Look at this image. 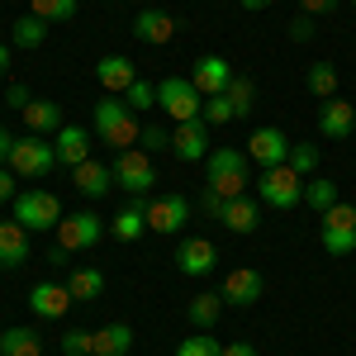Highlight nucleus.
Returning <instances> with one entry per match:
<instances>
[{"mask_svg":"<svg viewBox=\"0 0 356 356\" xmlns=\"http://www.w3.org/2000/svg\"><path fill=\"white\" fill-rule=\"evenodd\" d=\"M90 124H95L100 143H110V147H119V152L138 147V138H143V124L134 119V110H129V105H119L114 95L95 100V110H90Z\"/></svg>","mask_w":356,"mask_h":356,"instance_id":"nucleus-1","label":"nucleus"},{"mask_svg":"<svg viewBox=\"0 0 356 356\" xmlns=\"http://www.w3.org/2000/svg\"><path fill=\"white\" fill-rule=\"evenodd\" d=\"M209 191H219L223 200H243L247 195V157L238 147H214L209 152Z\"/></svg>","mask_w":356,"mask_h":356,"instance_id":"nucleus-2","label":"nucleus"},{"mask_svg":"<svg viewBox=\"0 0 356 356\" xmlns=\"http://www.w3.org/2000/svg\"><path fill=\"white\" fill-rule=\"evenodd\" d=\"M257 195H261V204H271V209H295L304 200V176L295 166H266L261 176H257Z\"/></svg>","mask_w":356,"mask_h":356,"instance_id":"nucleus-3","label":"nucleus"},{"mask_svg":"<svg viewBox=\"0 0 356 356\" xmlns=\"http://www.w3.org/2000/svg\"><path fill=\"white\" fill-rule=\"evenodd\" d=\"M5 166H10L15 176H24V181H43V176H48V171L57 166V147H53V138H38V134L19 138Z\"/></svg>","mask_w":356,"mask_h":356,"instance_id":"nucleus-4","label":"nucleus"},{"mask_svg":"<svg viewBox=\"0 0 356 356\" xmlns=\"http://www.w3.org/2000/svg\"><path fill=\"white\" fill-rule=\"evenodd\" d=\"M157 105L166 110L171 124H186V119H200L204 114V95L191 86V76H162L157 81Z\"/></svg>","mask_w":356,"mask_h":356,"instance_id":"nucleus-5","label":"nucleus"},{"mask_svg":"<svg viewBox=\"0 0 356 356\" xmlns=\"http://www.w3.org/2000/svg\"><path fill=\"white\" fill-rule=\"evenodd\" d=\"M318 243H323V252H332V257H347V252H356V204H332L328 214H318Z\"/></svg>","mask_w":356,"mask_h":356,"instance_id":"nucleus-6","label":"nucleus"},{"mask_svg":"<svg viewBox=\"0 0 356 356\" xmlns=\"http://www.w3.org/2000/svg\"><path fill=\"white\" fill-rule=\"evenodd\" d=\"M15 219L24 223L29 233H48L62 223V204H57L53 191H24L15 200Z\"/></svg>","mask_w":356,"mask_h":356,"instance_id":"nucleus-7","label":"nucleus"},{"mask_svg":"<svg viewBox=\"0 0 356 356\" xmlns=\"http://www.w3.org/2000/svg\"><path fill=\"white\" fill-rule=\"evenodd\" d=\"M100 238H105V223L95 219L90 209L62 214V223H57V247H62V252H90Z\"/></svg>","mask_w":356,"mask_h":356,"instance_id":"nucleus-8","label":"nucleus"},{"mask_svg":"<svg viewBox=\"0 0 356 356\" xmlns=\"http://www.w3.org/2000/svg\"><path fill=\"white\" fill-rule=\"evenodd\" d=\"M152 181H157V166H152V157H147L143 147L119 152V162H114V186H124L129 195H147Z\"/></svg>","mask_w":356,"mask_h":356,"instance_id":"nucleus-9","label":"nucleus"},{"mask_svg":"<svg viewBox=\"0 0 356 356\" xmlns=\"http://www.w3.org/2000/svg\"><path fill=\"white\" fill-rule=\"evenodd\" d=\"M186 219H191V200H186V195H162V200L147 204V233L171 238V233L186 228Z\"/></svg>","mask_w":356,"mask_h":356,"instance_id":"nucleus-10","label":"nucleus"},{"mask_svg":"<svg viewBox=\"0 0 356 356\" xmlns=\"http://www.w3.org/2000/svg\"><path fill=\"white\" fill-rule=\"evenodd\" d=\"M171 152H176L181 162H204V152H209V124H204V114H200V119H186V124H176V134H171Z\"/></svg>","mask_w":356,"mask_h":356,"instance_id":"nucleus-11","label":"nucleus"},{"mask_svg":"<svg viewBox=\"0 0 356 356\" xmlns=\"http://www.w3.org/2000/svg\"><path fill=\"white\" fill-rule=\"evenodd\" d=\"M233 76H238V72H233V67H228V62H223L219 53H204L200 62H195V76H191V86L200 90V95H204V100H209V95H223Z\"/></svg>","mask_w":356,"mask_h":356,"instance_id":"nucleus-12","label":"nucleus"},{"mask_svg":"<svg viewBox=\"0 0 356 356\" xmlns=\"http://www.w3.org/2000/svg\"><path fill=\"white\" fill-rule=\"evenodd\" d=\"M247 157L261 166V171H266V166H280L290 157V138L280 134V129H257V134L247 138Z\"/></svg>","mask_w":356,"mask_h":356,"instance_id":"nucleus-13","label":"nucleus"},{"mask_svg":"<svg viewBox=\"0 0 356 356\" xmlns=\"http://www.w3.org/2000/svg\"><path fill=\"white\" fill-rule=\"evenodd\" d=\"M29 261V228L19 219H0V271H19Z\"/></svg>","mask_w":356,"mask_h":356,"instance_id":"nucleus-14","label":"nucleus"},{"mask_svg":"<svg viewBox=\"0 0 356 356\" xmlns=\"http://www.w3.org/2000/svg\"><path fill=\"white\" fill-rule=\"evenodd\" d=\"M95 81H100V90H110V95H129V86L138 81V67L129 57L110 53V57L95 62Z\"/></svg>","mask_w":356,"mask_h":356,"instance_id":"nucleus-15","label":"nucleus"},{"mask_svg":"<svg viewBox=\"0 0 356 356\" xmlns=\"http://www.w3.org/2000/svg\"><path fill=\"white\" fill-rule=\"evenodd\" d=\"M176 266H181V275H209L219 266V247L209 238H186L176 252Z\"/></svg>","mask_w":356,"mask_h":356,"instance_id":"nucleus-16","label":"nucleus"},{"mask_svg":"<svg viewBox=\"0 0 356 356\" xmlns=\"http://www.w3.org/2000/svg\"><path fill=\"white\" fill-rule=\"evenodd\" d=\"M53 147H57V166H81L90 162V134L76 129V124H62L53 134Z\"/></svg>","mask_w":356,"mask_h":356,"instance_id":"nucleus-17","label":"nucleus"},{"mask_svg":"<svg viewBox=\"0 0 356 356\" xmlns=\"http://www.w3.org/2000/svg\"><path fill=\"white\" fill-rule=\"evenodd\" d=\"M223 304H238V309H247V304L261 300V275L252 271V266H238V271L223 275Z\"/></svg>","mask_w":356,"mask_h":356,"instance_id":"nucleus-18","label":"nucleus"},{"mask_svg":"<svg viewBox=\"0 0 356 356\" xmlns=\"http://www.w3.org/2000/svg\"><path fill=\"white\" fill-rule=\"evenodd\" d=\"M72 304H76V300H72V290H67V285H53V280H43V285L29 290V309H33L38 318H62Z\"/></svg>","mask_w":356,"mask_h":356,"instance_id":"nucleus-19","label":"nucleus"},{"mask_svg":"<svg viewBox=\"0 0 356 356\" xmlns=\"http://www.w3.org/2000/svg\"><path fill=\"white\" fill-rule=\"evenodd\" d=\"M356 129V105L352 100H323V110H318V134L323 138H347Z\"/></svg>","mask_w":356,"mask_h":356,"instance_id":"nucleus-20","label":"nucleus"},{"mask_svg":"<svg viewBox=\"0 0 356 356\" xmlns=\"http://www.w3.org/2000/svg\"><path fill=\"white\" fill-rule=\"evenodd\" d=\"M134 33L143 43H152V48H166V43L176 38V19H171L166 10H143L134 19Z\"/></svg>","mask_w":356,"mask_h":356,"instance_id":"nucleus-21","label":"nucleus"},{"mask_svg":"<svg viewBox=\"0 0 356 356\" xmlns=\"http://www.w3.org/2000/svg\"><path fill=\"white\" fill-rule=\"evenodd\" d=\"M72 186H76L86 200H100V195L114 186V166H100V162H81V166H72Z\"/></svg>","mask_w":356,"mask_h":356,"instance_id":"nucleus-22","label":"nucleus"},{"mask_svg":"<svg viewBox=\"0 0 356 356\" xmlns=\"http://www.w3.org/2000/svg\"><path fill=\"white\" fill-rule=\"evenodd\" d=\"M134 347V328L129 323H105V328L90 332V352L95 356H129Z\"/></svg>","mask_w":356,"mask_h":356,"instance_id":"nucleus-23","label":"nucleus"},{"mask_svg":"<svg viewBox=\"0 0 356 356\" xmlns=\"http://www.w3.org/2000/svg\"><path fill=\"white\" fill-rule=\"evenodd\" d=\"M19 114H24V129L38 138H53L62 129V105H53V100H29Z\"/></svg>","mask_w":356,"mask_h":356,"instance_id":"nucleus-24","label":"nucleus"},{"mask_svg":"<svg viewBox=\"0 0 356 356\" xmlns=\"http://www.w3.org/2000/svg\"><path fill=\"white\" fill-rule=\"evenodd\" d=\"M110 233L119 238V243H138L143 233H147V204H138V200H129L119 214H114Z\"/></svg>","mask_w":356,"mask_h":356,"instance_id":"nucleus-25","label":"nucleus"},{"mask_svg":"<svg viewBox=\"0 0 356 356\" xmlns=\"http://www.w3.org/2000/svg\"><path fill=\"white\" fill-rule=\"evenodd\" d=\"M223 228H228V233H257V228H261V209H257V200H228V209H223Z\"/></svg>","mask_w":356,"mask_h":356,"instance_id":"nucleus-26","label":"nucleus"},{"mask_svg":"<svg viewBox=\"0 0 356 356\" xmlns=\"http://www.w3.org/2000/svg\"><path fill=\"white\" fill-rule=\"evenodd\" d=\"M0 356H43V337L33 328H5L0 332Z\"/></svg>","mask_w":356,"mask_h":356,"instance_id":"nucleus-27","label":"nucleus"},{"mask_svg":"<svg viewBox=\"0 0 356 356\" xmlns=\"http://www.w3.org/2000/svg\"><path fill=\"white\" fill-rule=\"evenodd\" d=\"M219 314H223V295H195V300L186 304V318H191V328H200V332L214 328Z\"/></svg>","mask_w":356,"mask_h":356,"instance_id":"nucleus-28","label":"nucleus"},{"mask_svg":"<svg viewBox=\"0 0 356 356\" xmlns=\"http://www.w3.org/2000/svg\"><path fill=\"white\" fill-rule=\"evenodd\" d=\"M67 290H72V300L90 304V300H100V290H105V275L95 271V266H81V271L67 275Z\"/></svg>","mask_w":356,"mask_h":356,"instance_id":"nucleus-29","label":"nucleus"},{"mask_svg":"<svg viewBox=\"0 0 356 356\" xmlns=\"http://www.w3.org/2000/svg\"><path fill=\"white\" fill-rule=\"evenodd\" d=\"M304 86H309V95L332 100V95H337V67H332V62H314V67L304 72Z\"/></svg>","mask_w":356,"mask_h":356,"instance_id":"nucleus-30","label":"nucleus"},{"mask_svg":"<svg viewBox=\"0 0 356 356\" xmlns=\"http://www.w3.org/2000/svg\"><path fill=\"white\" fill-rule=\"evenodd\" d=\"M304 200H309L314 214H328L332 204H337V186L323 181V176H309V181H304Z\"/></svg>","mask_w":356,"mask_h":356,"instance_id":"nucleus-31","label":"nucleus"},{"mask_svg":"<svg viewBox=\"0 0 356 356\" xmlns=\"http://www.w3.org/2000/svg\"><path fill=\"white\" fill-rule=\"evenodd\" d=\"M43 38H48V19H38V15L15 19V48H43Z\"/></svg>","mask_w":356,"mask_h":356,"instance_id":"nucleus-32","label":"nucleus"},{"mask_svg":"<svg viewBox=\"0 0 356 356\" xmlns=\"http://www.w3.org/2000/svg\"><path fill=\"white\" fill-rule=\"evenodd\" d=\"M29 15L57 24V19H72V15H76V0H29Z\"/></svg>","mask_w":356,"mask_h":356,"instance_id":"nucleus-33","label":"nucleus"},{"mask_svg":"<svg viewBox=\"0 0 356 356\" xmlns=\"http://www.w3.org/2000/svg\"><path fill=\"white\" fill-rule=\"evenodd\" d=\"M285 166H295L304 181L314 176V166H318V147L314 143H290V157H285Z\"/></svg>","mask_w":356,"mask_h":356,"instance_id":"nucleus-34","label":"nucleus"},{"mask_svg":"<svg viewBox=\"0 0 356 356\" xmlns=\"http://www.w3.org/2000/svg\"><path fill=\"white\" fill-rule=\"evenodd\" d=\"M176 356H223V342H214L209 332H191V337L176 347Z\"/></svg>","mask_w":356,"mask_h":356,"instance_id":"nucleus-35","label":"nucleus"},{"mask_svg":"<svg viewBox=\"0 0 356 356\" xmlns=\"http://www.w3.org/2000/svg\"><path fill=\"white\" fill-rule=\"evenodd\" d=\"M223 95H228V105H233V114H238V119H243V114L252 110V95H257V90H252V81H247V76H233V81H228V90H223Z\"/></svg>","mask_w":356,"mask_h":356,"instance_id":"nucleus-36","label":"nucleus"},{"mask_svg":"<svg viewBox=\"0 0 356 356\" xmlns=\"http://www.w3.org/2000/svg\"><path fill=\"white\" fill-rule=\"evenodd\" d=\"M124 100H129V110H157V86L152 81H143V76H138L134 86H129V95H124Z\"/></svg>","mask_w":356,"mask_h":356,"instance_id":"nucleus-37","label":"nucleus"},{"mask_svg":"<svg viewBox=\"0 0 356 356\" xmlns=\"http://www.w3.org/2000/svg\"><path fill=\"white\" fill-rule=\"evenodd\" d=\"M238 114H233V105H228V95H209L204 100V124L209 129H219V124H233Z\"/></svg>","mask_w":356,"mask_h":356,"instance_id":"nucleus-38","label":"nucleus"},{"mask_svg":"<svg viewBox=\"0 0 356 356\" xmlns=\"http://www.w3.org/2000/svg\"><path fill=\"white\" fill-rule=\"evenodd\" d=\"M143 152H162V147H171V134H166L162 124H143Z\"/></svg>","mask_w":356,"mask_h":356,"instance_id":"nucleus-39","label":"nucleus"},{"mask_svg":"<svg viewBox=\"0 0 356 356\" xmlns=\"http://www.w3.org/2000/svg\"><path fill=\"white\" fill-rule=\"evenodd\" d=\"M62 352L67 356H90V328H76L62 337Z\"/></svg>","mask_w":356,"mask_h":356,"instance_id":"nucleus-40","label":"nucleus"},{"mask_svg":"<svg viewBox=\"0 0 356 356\" xmlns=\"http://www.w3.org/2000/svg\"><path fill=\"white\" fill-rule=\"evenodd\" d=\"M290 38H295V43H309V38H314V15H295V19H290Z\"/></svg>","mask_w":356,"mask_h":356,"instance_id":"nucleus-41","label":"nucleus"},{"mask_svg":"<svg viewBox=\"0 0 356 356\" xmlns=\"http://www.w3.org/2000/svg\"><path fill=\"white\" fill-rule=\"evenodd\" d=\"M200 204H204V214H214V219H223V209H228V200H223L219 191H209V186H204V195H200Z\"/></svg>","mask_w":356,"mask_h":356,"instance_id":"nucleus-42","label":"nucleus"},{"mask_svg":"<svg viewBox=\"0 0 356 356\" xmlns=\"http://www.w3.org/2000/svg\"><path fill=\"white\" fill-rule=\"evenodd\" d=\"M29 100H33V95H29V86H24V81H10V90H5V105H15V110H24Z\"/></svg>","mask_w":356,"mask_h":356,"instance_id":"nucleus-43","label":"nucleus"},{"mask_svg":"<svg viewBox=\"0 0 356 356\" xmlns=\"http://www.w3.org/2000/svg\"><path fill=\"white\" fill-rule=\"evenodd\" d=\"M10 195H15V171H10V166H0V204H5Z\"/></svg>","mask_w":356,"mask_h":356,"instance_id":"nucleus-44","label":"nucleus"},{"mask_svg":"<svg viewBox=\"0 0 356 356\" xmlns=\"http://www.w3.org/2000/svg\"><path fill=\"white\" fill-rule=\"evenodd\" d=\"M15 143H19V138L10 134V129H0V166L10 162V152H15Z\"/></svg>","mask_w":356,"mask_h":356,"instance_id":"nucleus-45","label":"nucleus"},{"mask_svg":"<svg viewBox=\"0 0 356 356\" xmlns=\"http://www.w3.org/2000/svg\"><path fill=\"white\" fill-rule=\"evenodd\" d=\"M300 5H304V15H328L337 0H300Z\"/></svg>","mask_w":356,"mask_h":356,"instance_id":"nucleus-46","label":"nucleus"},{"mask_svg":"<svg viewBox=\"0 0 356 356\" xmlns=\"http://www.w3.org/2000/svg\"><path fill=\"white\" fill-rule=\"evenodd\" d=\"M223 356H257V347H247V342H223Z\"/></svg>","mask_w":356,"mask_h":356,"instance_id":"nucleus-47","label":"nucleus"},{"mask_svg":"<svg viewBox=\"0 0 356 356\" xmlns=\"http://www.w3.org/2000/svg\"><path fill=\"white\" fill-rule=\"evenodd\" d=\"M10 67V43H0V72Z\"/></svg>","mask_w":356,"mask_h":356,"instance_id":"nucleus-48","label":"nucleus"},{"mask_svg":"<svg viewBox=\"0 0 356 356\" xmlns=\"http://www.w3.org/2000/svg\"><path fill=\"white\" fill-rule=\"evenodd\" d=\"M271 0H243V10H266Z\"/></svg>","mask_w":356,"mask_h":356,"instance_id":"nucleus-49","label":"nucleus"},{"mask_svg":"<svg viewBox=\"0 0 356 356\" xmlns=\"http://www.w3.org/2000/svg\"><path fill=\"white\" fill-rule=\"evenodd\" d=\"M352 5H356V0H352Z\"/></svg>","mask_w":356,"mask_h":356,"instance_id":"nucleus-50","label":"nucleus"},{"mask_svg":"<svg viewBox=\"0 0 356 356\" xmlns=\"http://www.w3.org/2000/svg\"><path fill=\"white\" fill-rule=\"evenodd\" d=\"M90 356H95V352H90Z\"/></svg>","mask_w":356,"mask_h":356,"instance_id":"nucleus-51","label":"nucleus"}]
</instances>
